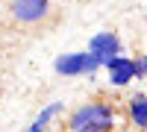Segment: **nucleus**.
Segmentation results:
<instances>
[{
    "label": "nucleus",
    "instance_id": "obj_1",
    "mask_svg": "<svg viewBox=\"0 0 147 132\" xmlns=\"http://www.w3.org/2000/svg\"><path fill=\"white\" fill-rule=\"evenodd\" d=\"M68 129L71 132H112L115 129V109L109 103L91 100L68 117Z\"/></svg>",
    "mask_w": 147,
    "mask_h": 132
},
{
    "label": "nucleus",
    "instance_id": "obj_2",
    "mask_svg": "<svg viewBox=\"0 0 147 132\" xmlns=\"http://www.w3.org/2000/svg\"><path fill=\"white\" fill-rule=\"evenodd\" d=\"M12 15L21 23H41L50 15V0H12Z\"/></svg>",
    "mask_w": 147,
    "mask_h": 132
},
{
    "label": "nucleus",
    "instance_id": "obj_3",
    "mask_svg": "<svg viewBox=\"0 0 147 132\" xmlns=\"http://www.w3.org/2000/svg\"><path fill=\"white\" fill-rule=\"evenodd\" d=\"M129 121H132V126H136L138 132L147 126V100H144L141 91L129 97Z\"/></svg>",
    "mask_w": 147,
    "mask_h": 132
}]
</instances>
